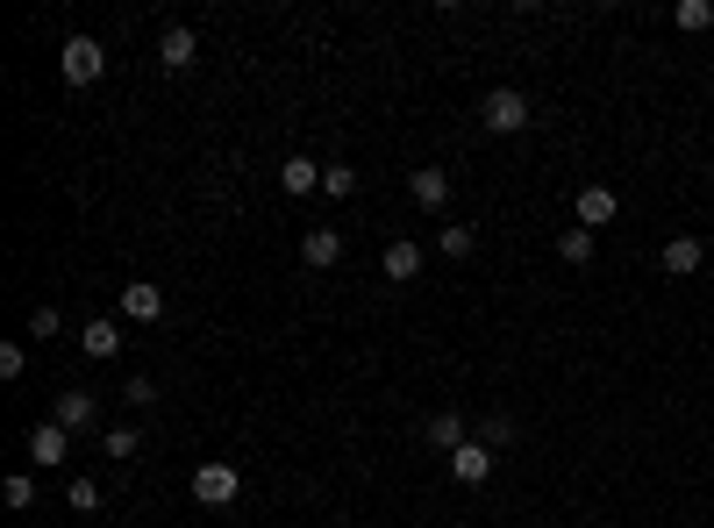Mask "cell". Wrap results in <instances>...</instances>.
<instances>
[{
	"mask_svg": "<svg viewBox=\"0 0 714 528\" xmlns=\"http://www.w3.org/2000/svg\"><path fill=\"white\" fill-rule=\"evenodd\" d=\"M57 72H65L72 86H94L100 72H108V51H100V36H65V51H57Z\"/></svg>",
	"mask_w": 714,
	"mask_h": 528,
	"instance_id": "obj_2",
	"label": "cell"
},
{
	"mask_svg": "<svg viewBox=\"0 0 714 528\" xmlns=\"http://www.w3.org/2000/svg\"><path fill=\"white\" fill-rule=\"evenodd\" d=\"M450 478H458V486H486V478H493V450L479 443H465V450H450Z\"/></svg>",
	"mask_w": 714,
	"mask_h": 528,
	"instance_id": "obj_8",
	"label": "cell"
},
{
	"mask_svg": "<svg viewBox=\"0 0 714 528\" xmlns=\"http://www.w3.org/2000/svg\"><path fill=\"white\" fill-rule=\"evenodd\" d=\"M22 365H29L22 343H0V379H22Z\"/></svg>",
	"mask_w": 714,
	"mask_h": 528,
	"instance_id": "obj_27",
	"label": "cell"
},
{
	"mask_svg": "<svg viewBox=\"0 0 714 528\" xmlns=\"http://www.w3.org/2000/svg\"><path fill=\"white\" fill-rule=\"evenodd\" d=\"M57 328H65V314H57V308H51V300H43V308H36V314H29V336H36V343H51V336H57Z\"/></svg>",
	"mask_w": 714,
	"mask_h": 528,
	"instance_id": "obj_24",
	"label": "cell"
},
{
	"mask_svg": "<svg viewBox=\"0 0 714 528\" xmlns=\"http://www.w3.org/2000/svg\"><path fill=\"white\" fill-rule=\"evenodd\" d=\"M193 57H201V36H193L187 22H172V29L158 36V65H164V72H187Z\"/></svg>",
	"mask_w": 714,
	"mask_h": 528,
	"instance_id": "obj_7",
	"label": "cell"
},
{
	"mask_svg": "<svg viewBox=\"0 0 714 528\" xmlns=\"http://www.w3.org/2000/svg\"><path fill=\"white\" fill-rule=\"evenodd\" d=\"M100 450H108V457H136V450H143V429H129V421H121V429L100 435Z\"/></svg>",
	"mask_w": 714,
	"mask_h": 528,
	"instance_id": "obj_22",
	"label": "cell"
},
{
	"mask_svg": "<svg viewBox=\"0 0 714 528\" xmlns=\"http://www.w3.org/2000/svg\"><path fill=\"white\" fill-rule=\"evenodd\" d=\"M51 421H65V429L79 435V429H94V421H100V400H94V394H79V386H72V394H57V407H51Z\"/></svg>",
	"mask_w": 714,
	"mask_h": 528,
	"instance_id": "obj_12",
	"label": "cell"
},
{
	"mask_svg": "<svg viewBox=\"0 0 714 528\" xmlns=\"http://www.w3.org/2000/svg\"><path fill=\"white\" fill-rule=\"evenodd\" d=\"M300 258H308L315 271H329V265L343 258V236L337 229H308V236H300Z\"/></svg>",
	"mask_w": 714,
	"mask_h": 528,
	"instance_id": "obj_14",
	"label": "cell"
},
{
	"mask_svg": "<svg viewBox=\"0 0 714 528\" xmlns=\"http://www.w3.org/2000/svg\"><path fill=\"white\" fill-rule=\"evenodd\" d=\"M115 308H121V322H164V293H158V285H143V279H129V285H121V293H115Z\"/></svg>",
	"mask_w": 714,
	"mask_h": 528,
	"instance_id": "obj_5",
	"label": "cell"
},
{
	"mask_svg": "<svg viewBox=\"0 0 714 528\" xmlns=\"http://www.w3.org/2000/svg\"><path fill=\"white\" fill-rule=\"evenodd\" d=\"M279 186H286V193H322V164H315V158H300V150H294V158L279 164Z\"/></svg>",
	"mask_w": 714,
	"mask_h": 528,
	"instance_id": "obj_13",
	"label": "cell"
},
{
	"mask_svg": "<svg viewBox=\"0 0 714 528\" xmlns=\"http://www.w3.org/2000/svg\"><path fill=\"white\" fill-rule=\"evenodd\" d=\"M121 400H129V407H158V379H143V371H136V379L121 386Z\"/></svg>",
	"mask_w": 714,
	"mask_h": 528,
	"instance_id": "obj_26",
	"label": "cell"
},
{
	"mask_svg": "<svg viewBox=\"0 0 714 528\" xmlns=\"http://www.w3.org/2000/svg\"><path fill=\"white\" fill-rule=\"evenodd\" d=\"M236 493H243V472L230 457H207L201 472H193V500H201V507H230Z\"/></svg>",
	"mask_w": 714,
	"mask_h": 528,
	"instance_id": "obj_3",
	"label": "cell"
},
{
	"mask_svg": "<svg viewBox=\"0 0 714 528\" xmlns=\"http://www.w3.org/2000/svg\"><path fill=\"white\" fill-rule=\"evenodd\" d=\"M429 443L444 450V457H450V450H465V443H472V429H465V414H450V407H444V414H429Z\"/></svg>",
	"mask_w": 714,
	"mask_h": 528,
	"instance_id": "obj_15",
	"label": "cell"
},
{
	"mask_svg": "<svg viewBox=\"0 0 714 528\" xmlns=\"http://www.w3.org/2000/svg\"><path fill=\"white\" fill-rule=\"evenodd\" d=\"M557 258L565 265H594V229H557Z\"/></svg>",
	"mask_w": 714,
	"mask_h": 528,
	"instance_id": "obj_17",
	"label": "cell"
},
{
	"mask_svg": "<svg viewBox=\"0 0 714 528\" xmlns=\"http://www.w3.org/2000/svg\"><path fill=\"white\" fill-rule=\"evenodd\" d=\"M65 500H72V515H94V507H100V486H94V478H72Z\"/></svg>",
	"mask_w": 714,
	"mask_h": 528,
	"instance_id": "obj_25",
	"label": "cell"
},
{
	"mask_svg": "<svg viewBox=\"0 0 714 528\" xmlns=\"http://www.w3.org/2000/svg\"><path fill=\"white\" fill-rule=\"evenodd\" d=\"M479 443H486V450H493V457H500V450L514 443V421H508V414H486V421H479Z\"/></svg>",
	"mask_w": 714,
	"mask_h": 528,
	"instance_id": "obj_23",
	"label": "cell"
},
{
	"mask_svg": "<svg viewBox=\"0 0 714 528\" xmlns=\"http://www.w3.org/2000/svg\"><path fill=\"white\" fill-rule=\"evenodd\" d=\"M672 22L686 29V36H701V29H714V0H679V8H672Z\"/></svg>",
	"mask_w": 714,
	"mask_h": 528,
	"instance_id": "obj_18",
	"label": "cell"
},
{
	"mask_svg": "<svg viewBox=\"0 0 714 528\" xmlns=\"http://www.w3.org/2000/svg\"><path fill=\"white\" fill-rule=\"evenodd\" d=\"M436 244H444V258H472V250H479V229H465V222H450V229L436 236Z\"/></svg>",
	"mask_w": 714,
	"mask_h": 528,
	"instance_id": "obj_21",
	"label": "cell"
},
{
	"mask_svg": "<svg viewBox=\"0 0 714 528\" xmlns=\"http://www.w3.org/2000/svg\"><path fill=\"white\" fill-rule=\"evenodd\" d=\"M664 271H672V279H693V271L707 265V244L701 236H672V244H664V258H658Z\"/></svg>",
	"mask_w": 714,
	"mask_h": 528,
	"instance_id": "obj_10",
	"label": "cell"
},
{
	"mask_svg": "<svg viewBox=\"0 0 714 528\" xmlns=\"http://www.w3.org/2000/svg\"><path fill=\"white\" fill-rule=\"evenodd\" d=\"M415 271H422V244H407V236H393V244H386V279H393V285H407V279H415Z\"/></svg>",
	"mask_w": 714,
	"mask_h": 528,
	"instance_id": "obj_16",
	"label": "cell"
},
{
	"mask_svg": "<svg viewBox=\"0 0 714 528\" xmlns=\"http://www.w3.org/2000/svg\"><path fill=\"white\" fill-rule=\"evenodd\" d=\"M322 193H329V201H351V193H358V172H351V164H322Z\"/></svg>",
	"mask_w": 714,
	"mask_h": 528,
	"instance_id": "obj_20",
	"label": "cell"
},
{
	"mask_svg": "<svg viewBox=\"0 0 714 528\" xmlns=\"http://www.w3.org/2000/svg\"><path fill=\"white\" fill-rule=\"evenodd\" d=\"M0 500H8L14 515H29V507H36V478H29V472H14L8 486H0Z\"/></svg>",
	"mask_w": 714,
	"mask_h": 528,
	"instance_id": "obj_19",
	"label": "cell"
},
{
	"mask_svg": "<svg viewBox=\"0 0 714 528\" xmlns=\"http://www.w3.org/2000/svg\"><path fill=\"white\" fill-rule=\"evenodd\" d=\"M615 186H579V201H572V215H579V229H607L615 222Z\"/></svg>",
	"mask_w": 714,
	"mask_h": 528,
	"instance_id": "obj_9",
	"label": "cell"
},
{
	"mask_svg": "<svg viewBox=\"0 0 714 528\" xmlns=\"http://www.w3.org/2000/svg\"><path fill=\"white\" fill-rule=\"evenodd\" d=\"M479 122L493 129V136H522L536 115H529V94H514V86H493L486 94V108H479Z\"/></svg>",
	"mask_w": 714,
	"mask_h": 528,
	"instance_id": "obj_1",
	"label": "cell"
},
{
	"mask_svg": "<svg viewBox=\"0 0 714 528\" xmlns=\"http://www.w3.org/2000/svg\"><path fill=\"white\" fill-rule=\"evenodd\" d=\"M407 193H415V207L444 215V207H450V172H444V164H422V172H407Z\"/></svg>",
	"mask_w": 714,
	"mask_h": 528,
	"instance_id": "obj_6",
	"label": "cell"
},
{
	"mask_svg": "<svg viewBox=\"0 0 714 528\" xmlns=\"http://www.w3.org/2000/svg\"><path fill=\"white\" fill-rule=\"evenodd\" d=\"M65 457H72V429H65V421H51V414H43L36 429H29V464H36V472H57Z\"/></svg>",
	"mask_w": 714,
	"mask_h": 528,
	"instance_id": "obj_4",
	"label": "cell"
},
{
	"mask_svg": "<svg viewBox=\"0 0 714 528\" xmlns=\"http://www.w3.org/2000/svg\"><path fill=\"white\" fill-rule=\"evenodd\" d=\"M79 351L94 357V365H108V357H121V328L108 322V314H94V322L79 328Z\"/></svg>",
	"mask_w": 714,
	"mask_h": 528,
	"instance_id": "obj_11",
	"label": "cell"
}]
</instances>
